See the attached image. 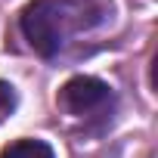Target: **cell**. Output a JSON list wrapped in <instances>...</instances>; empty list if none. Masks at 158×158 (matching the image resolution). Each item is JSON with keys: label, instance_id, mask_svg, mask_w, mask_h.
<instances>
[{"label": "cell", "instance_id": "4", "mask_svg": "<svg viewBox=\"0 0 158 158\" xmlns=\"http://www.w3.org/2000/svg\"><path fill=\"white\" fill-rule=\"evenodd\" d=\"M19 106V96H16V87L6 84V81H0V124H3Z\"/></svg>", "mask_w": 158, "mask_h": 158}, {"label": "cell", "instance_id": "3", "mask_svg": "<svg viewBox=\"0 0 158 158\" xmlns=\"http://www.w3.org/2000/svg\"><path fill=\"white\" fill-rule=\"evenodd\" d=\"M0 158H56V152L44 139H19L0 152Z\"/></svg>", "mask_w": 158, "mask_h": 158}, {"label": "cell", "instance_id": "1", "mask_svg": "<svg viewBox=\"0 0 158 158\" xmlns=\"http://www.w3.org/2000/svg\"><path fill=\"white\" fill-rule=\"evenodd\" d=\"M106 16L109 10L96 0H31L19 16V25L28 47L37 56L53 59L74 34L96 28Z\"/></svg>", "mask_w": 158, "mask_h": 158}, {"label": "cell", "instance_id": "2", "mask_svg": "<svg viewBox=\"0 0 158 158\" xmlns=\"http://www.w3.org/2000/svg\"><path fill=\"white\" fill-rule=\"evenodd\" d=\"M59 106L65 115L81 118V121H93V124H106L115 115V93L106 81L90 74H77L71 81L62 84L59 90Z\"/></svg>", "mask_w": 158, "mask_h": 158}]
</instances>
